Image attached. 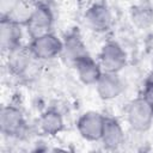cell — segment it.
Returning a JSON list of instances; mask_svg holds the SVG:
<instances>
[{
	"label": "cell",
	"instance_id": "5",
	"mask_svg": "<svg viewBox=\"0 0 153 153\" xmlns=\"http://www.w3.org/2000/svg\"><path fill=\"white\" fill-rule=\"evenodd\" d=\"M54 17L50 8L45 5L36 6L26 18V27L32 38L51 32Z\"/></svg>",
	"mask_w": 153,
	"mask_h": 153
},
{
	"label": "cell",
	"instance_id": "12",
	"mask_svg": "<svg viewBox=\"0 0 153 153\" xmlns=\"http://www.w3.org/2000/svg\"><path fill=\"white\" fill-rule=\"evenodd\" d=\"M62 54L73 65L81 57L88 55L86 45L84 44L81 37L76 32H71L66 36V38L63 41Z\"/></svg>",
	"mask_w": 153,
	"mask_h": 153
},
{
	"label": "cell",
	"instance_id": "1",
	"mask_svg": "<svg viewBox=\"0 0 153 153\" xmlns=\"http://www.w3.org/2000/svg\"><path fill=\"white\" fill-rule=\"evenodd\" d=\"M126 117L133 130L137 133L147 131L153 123V108L142 96L137 97L127 105Z\"/></svg>",
	"mask_w": 153,
	"mask_h": 153
},
{
	"label": "cell",
	"instance_id": "14",
	"mask_svg": "<svg viewBox=\"0 0 153 153\" xmlns=\"http://www.w3.org/2000/svg\"><path fill=\"white\" fill-rule=\"evenodd\" d=\"M39 128L47 135H56L63 129L62 115L54 109H49L39 117Z\"/></svg>",
	"mask_w": 153,
	"mask_h": 153
},
{
	"label": "cell",
	"instance_id": "10",
	"mask_svg": "<svg viewBox=\"0 0 153 153\" xmlns=\"http://www.w3.org/2000/svg\"><path fill=\"white\" fill-rule=\"evenodd\" d=\"M100 141L103 146L110 151H115L124 143V130L116 118L105 117Z\"/></svg>",
	"mask_w": 153,
	"mask_h": 153
},
{
	"label": "cell",
	"instance_id": "2",
	"mask_svg": "<svg viewBox=\"0 0 153 153\" xmlns=\"http://www.w3.org/2000/svg\"><path fill=\"white\" fill-rule=\"evenodd\" d=\"M29 48L35 59L47 61L62 54L63 42L53 32H48L32 38Z\"/></svg>",
	"mask_w": 153,
	"mask_h": 153
},
{
	"label": "cell",
	"instance_id": "9",
	"mask_svg": "<svg viewBox=\"0 0 153 153\" xmlns=\"http://www.w3.org/2000/svg\"><path fill=\"white\" fill-rule=\"evenodd\" d=\"M22 27L19 22L11 17H4L0 23V45L4 51H12L20 47Z\"/></svg>",
	"mask_w": 153,
	"mask_h": 153
},
{
	"label": "cell",
	"instance_id": "11",
	"mask_svg": "<svg viewBox=\"0 0 153 153\" xmlns=\"http://www.w3.org/2000/svg\"><path fill=\"white\" fill-rule=\"evenodd\" d=\"M73 66L76 71L79 80L85 85H96L103 73L99 62L93 60L90 55L81 57Z\"/></svg>",
	"mask_w": 153,
	"mask_h": 153
},
{
	"label": "cell",
	"instance_id": "3",
	"mask_svg": "<svg viewBox=\"0 0 153 153\" xmlns=\"http://www.w3.org/2000/svg\"><path fill=\"white\" fill-rule=\"evenodd\" d=\"M99 65L104 72L118 73L127 65V53L117 42H106L99 51Z\"/></svg>",
	"mask_w": 153,
	"mask_h": 153
},
{
	"label": "cell",
	"instance_id": "8",
	"mask_svg": "<svg viewBox=\"0 0 153 153\" xmlns=\"http://www.w3.org/2000/svg\"><path fill=\"white\" fill-rule=\"evenodd\" d=\"M86 25L96 32H105L112 25V14L104 4H93L85 13Z\"/></svg>",
	"mask_w": 153,
	"mask_h": 153
},
{
	"label": "cell",
	"instance_id": "7",
	"mask_svg": "<svg viewBox=\"0 0 153 153\" xmlns=\"http://www.w3.org/2000/svg\"><path fill=\"white\" fill-rule=\"evenodd\" d=\"M96 91L98 96L104 100H111L117 98L124 91V82L118 73L104 72L96 82Z\"/></svg>",
	"mask_w": 153,
	"mask_h": 153
},
{
	"label": "cell",
	"instance_id": "16",
	"mask_svg": "<svg viewBox=\"0 0 153 153\" xmlns=\"http://www.w3.org/2000/svg\"><path fill=\"white\" fill-rule=\"evenodd\" d=\"M142 97H143L145 100L153 108V73H152V75H151V76L146 80V82H145Z\"/></svg>",
	"mask_w": 153,
	"mask_h": 153
},
{
	"label": "cell",
	"instance_id": "15",
	"mask_svg": "<svg viewBox=\"0 0 153 153\" xmlns=\"http://www.w3.org/2000/svg\"><path fill=\"white\" fill-rule=\"evenodd\" d=\"M130 18L136 27L146 30L153 25V8L145 4L135 5L130 10Z\"/></svg>",
	"mask_w": 153,
	"mask_h": 153
},
{
	"label": "cell",
	"instance_id": "6",
	"mask_svg": "<svg viewBox=\"0 0 153 153\" xmlns=\"http://www.w3.org/2000/svg\"><path fill=\"white\" fill-rule=\"evenodd\" d=\"M105 116L97 111H87L79 117L76 128L82 139L87 141H98L102 137Z\"/></svg>",
	"mask_w": 153,
	"mask_h": 153
},
{
	"label": "cell",
	"instance_id": "4",
	"mask_svg": "<svg viewBox=\"0 0 153 153\" xmlns=\"http://www.w3.org/2000/svg\"><path fill=\"white\" fill-rule=\"evenodd\" d=\"M26 122L20 109L13 105H6L0 112V130L4 135L18 137L24 133Z\"/></svg>",
	"mask_w": 153,
	"mask_h": 153
},
{
	"label": "cell",
	"instance_id": "13",
	"mask_svg": "<svg viewBox=\"0 0 153 153\" xmlns=\"http://www.w3.org/2000/svg\"><path fill=\"white\" fill-rule=\"evenodd\" d=\"M35 59L30 48L24 49L22 47H18L8 53V66L12 69V72L20 74L27 69L31 65V60Z\"/></svg>",
	"mask_w": 153,
	"mask_h": 153
}]
</instances>
